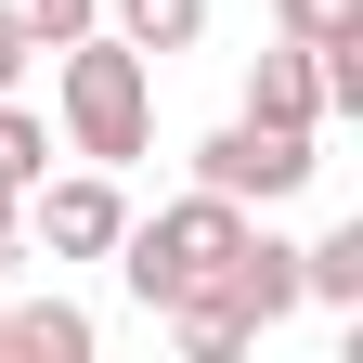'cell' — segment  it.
Returning <instances> with one entry per match:
<instances>
[{"mask_svg": "<svg viewBox=\"0 0 363 363\" xmlns=\"http://www.w3.org/2000/svg\"><path fill=\"white\" fill-rule=\"evenodd\" d=\"M0 363H91L78 298H0Z\"/></svg>", "mask_w": 363, "mask_h": 363, "instance_id": "obj_5", "label": "cell"}, {"mask_svg": "<svg viewBox=\"0 0 363 363\" xmlns=\"http://www.w3.org/2000/svg\"><path fill=\"white\" fill-rule=\"evenodd\" d=\"M247 117H286V130H325V78H311V39H272L247 65Z\"/></svg>", "mask_w": 363, "mask_h": 363, "instance_id": "obj_6", "label": "cell"}, {"mask_svg": "<svg viewBox=\"0 0 363 363\" xmlns=\"http://www.w3.org/2000/svg\"><path fill=\"white\" fill-rule=\"evenodd\" d=\"M39 169H52V117H39V104H13V91H0V195H26Z\"/></svg>", "mask_w": 363, "mask_h": 363, "instance_id": "obj_9", "label": "cell"}, {"mask_svg": "<svg viewBox=\"0 0 363 363\" xmlns=\"http://www.w3.org/2000/svg\"><path fill=\"white\" fill-rule=\"evenodd\" d=\"M104 26H117L143 65H169V52H195V39H208V0H104Z\"/></svg>", "mask_w": 363, "mask_h": 363, "instance_id": "obj_7", "label": "cell"}, {"mask_svg": "<svg viewBox=\"0 0 363 363\" xmlns=\"http://www.w3.org/2000/svg\"><path fill=\"white\" fill-rule=\"evenodd\" d=\"M298 298H325V311H363V208L337 220V234H311V247H298Z\"/></svg>", "mask_w": 363, "mask_h": 363, "instance_id": "obj_8", "label": "cell"}, {"mask_svg": "<svg viewBox=\"0 0 363 363\" xmlns=\"http://www.w3.org/2000/svg\"><path fill=\"white\" fill-rule=\"evenodd\" d=\"M13 78H26V26L0 13V91H13Z\"/></svg>", "mask_w": 363, "mask_h": 363, "instance_id": "obj_12", "label": "cell"}, {"mask_svg": "<svg viewBox=\"0 0 363 363\" xmlns=\"http://www.w3.org/2000/svg\"><path fill=\"white\" fill-rule=\"evenodd\" d=\"M0 13L26 26V52H65L78 26H104V0H0Z\"/></svg>", "mask_w": 363, "mask_h": 363, "instance_id": "obj_10", "label": "cell"}, {"mask_svg": "<svg viewBox=\"0 0 363 363\" xmlns=\"http://www.w3.org/2000/svg\"><path fill=\"white\" fill-rule=\"evenodd\" d=\"M52 130H65V156L130 169V156L156 143V65L130 52L117 26H78L65 52H52Z\"/></svg>", "mask_w": 363, "mask_h": 363, "instance_id": "obj_1", "label": "cell"}, {"mask_svg": "<svg viewBox=\"0 0 363 363\" xmlns=\"http://www.w3.org/2000/svg\"><path fill=\"white\" fill-rule=\"evenodd\" d=\"M247 220H259V208H234V195H208V182H195V195H169L156 220H130V234H117V286L143 298V311H182V298H208L220 272H234Z\"/></svg>", "mask_w": 363, "mask_h": 363, "instance_id": "obj_2", "label": "cell"}, {"mask_svg": "<svg viewBox=\"0 0 363 363\" xmlns=\"http://www.w3.org/2000/svg\"><path fill=\"white\" fill-rule=\"evenodd\" d=\"M311 169H325V130H286V117H220L208 143H195V182H208V195H234V208L311 195Z\"/></svg>", "mask_w": 363, "mask_h": 363, "instance_id": "obj_3", "label": "cell"}, {"mask_svg": "<svg viewBox=\"0 0 363 363\" xmlns=\"http://www.w3.org/2000/svg\"><path fill=\"white\" fill-rule=\"evenodd\" d=\"M350 26H363V0H272V39H311V52L350 39Z\"/></svg>", "mask_w": 363, "mask_h": 363, "instance_id": "obj_11", "label": "cell"}, {"mask_svg": "<svg viewBox=\"0 0 363 363\" xmlns=\"http://www.w3.org/2000/svg\"><path fill=\"white\" fill-rule=\"evenodd\" d=\"M26 234H39V259H117V234H130V195H117V169H39L26 182Z\"/></svg>", "mask_w": 363, "mask_h": 363, "instance_id": "obj_4", "label": "cell"}, {"mask_svg": "<svg viewBox=\"0 0 363 363\" xmlns=\"http://www.w3.org/2000/svg\"><path fill=\"white\" fill-rule=\"evenodd\" d=\"M13 234H26V195H0V259H13Z\"/></svg>", "mask_w": 363, "mask_h": 363, "instance_id": "obj_13", "label": "cell"}]
</instances>
